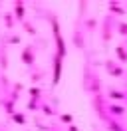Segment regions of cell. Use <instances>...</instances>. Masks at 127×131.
Returning <instances> with one entry per match:
<instances>
[{"mask_svg":"<svg viewBox=\"0 0 127 131\" xmlns=\"http://www.w3.org/2000/svg\"><path fill=\"white\" fill-rule=\"evenodd\" d=\"M111 111H113V113H117V115H121V113H123V107H119V105H113V107H111Z\"/></svg>","mask_w":127,"mask_h":131,"instance_id":"6da1fadb","label":"cell"}]
</instances>
